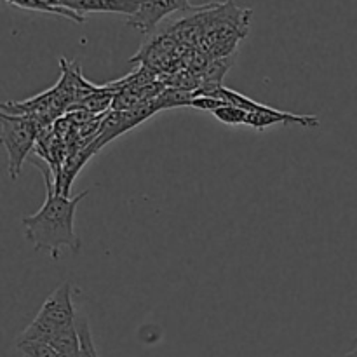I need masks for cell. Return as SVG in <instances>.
<instances>
[{"mask_svg": "<svg viewBox=\"0 0 357 357\" xmlns=\"http://www.w3.org/2000/svg\"><path fill=\"white\" fill-rule=\"evenodd\" d=\"M45 201L42 208L33 215L21 218L24 239L33 246L35 251H45L52 260H58L61 248H68L73 253H79L80 239L75 232V211L89 190L77 194L75 197L56 190L54 183L44 169Z\"/></svg>", "mask_w": 357, "mask_h": 357, "instance_id": "6da1fadb", "label": "cell"}, {"mask_svg": "<svg viewBox=\"0 0 357 357\" xmlns=\"http://www.w3.org/2000/svg\"><path fill=\"white\" fill-rule=\"evenodd\" d=\"M77 312L79 310H75L72 302V284L63 282L42 303L37 317L28 324L17 340H40L47 344L63 330L75 326Z\"/></svg>", "mask_w": 357, "mask_h": 357, "instance_id": "7a4b0ae2", "label": "cell"}, {"mask_svg": "<svg viewBox=\"0 0 357 357\" xmlns=\"http://www.w3.org/2000/svg\"><path fill=\"white\" fill-rule=\"evenodd\" d=\"M40 122L31 115L0 114V139L7 152V169L10 180H17L24 160L37 142Z\"/></svg>", "mask_w": 357, "mask_h": 357, "instance_id": "3957f363", "label": "cell"}, {"mask_svg": "<svg viewBox=\"0 0 357 357\" xmlns=\"http://www.w3.org/2000/svg\"><path fill=\"white\" fill-rule=\"evenodd\" d=\"M206 96L220 98V100L227 101V103L237 105V107L248 110L246 126H251V128L258 129V131H264V129L275 124H298L305 129L317 128L321 124L319 119L314 117V115H295L288 114V112H281L278 108L268 107V105L257 103V101L250 100L244 94H239L236 91H230L222 86L213 91V93L206 94Z\"/></svg>", "mask_w": 357, "mask_h": 357, "instance_id": "277c9868", "label": "cell"}, {"mask_svg": "<svg viewBox=\"0 0 357 357\" xmlns=\"http://www.w3.org/2000/svg\"><path fill=\"white\" fill-rule=\"evenodd\" d=\"M187 9H195L192 0H139L138 10L128 17V24L142 33H152L167 16Z\"/></svg>", "mask_w": 357, "mask_h": 357, "instance_id": "5b68a950", "label": "cell"}, {"mask_svg": "<svg viewBox=\"0 0 357 357\" xmlns=\"http://www.w3.org/2000/svg\"><path fill=\"white\" fill-rule=\"evenodd\" d=\"M10 6L20 7V9L26 10H37V13H47V14H56V16H63L66 20H72L75 23H86V16L75 13L72 9H66V7H56L52 6L49 0H6Z\"/></svg>", "mask_w": 357, "mask_h": 357, "instance_id": "8992f818", "label": "cell"}, {"mask_svg": "<svg viewBox=\"0 0 357 357\" xmlns=\"http://www.w3.org/2000/svg\"><path fill=\"white\" fill-rule=\"evenodd\" d=\"M194 96V93H188V91L180 89V87H169V89L164 87L159 96L153 98V103H155L157 110L173 107H190Z\"/></svg>", "mask_w": 357, "mask_h": 357, "instance_id": "52a82bcc", "label": "cell"}, {"mask_svg": "<svg viewBox=\"0 0 357 357\" xmlns=\"http://www.w3.org/2000/svg\"><path fill=\"white\" fill-rule=\"evenodd\" d=\"M75 326L80 342V357H100L98 356L96 345H94L93 333H91L89 321H87V317L82 312H77Z\"/></svg>", "mask_w": 357, "mask_h": 357, "instance_id": "ba28073f", "label": "cell"}, {"mask_svg": "<svg viewBox=\"0 0 357 357\" xmlns=\"http://www.w3.org/2000/svg\"><path fill=\"white\" fill-rule=\"evenodd\" d=\"M16 349L24 357H58V351L52 345L40 340H16Z\"/></svg>", "mask_w": 357, "mask_h": 357, "instance_id": "9c48e42d", "label": "cell"}, {"mask_svg": "<svg viewBox=\"0 0 357 357\" xmlns=\"http://www.w3.org/2000/svg\"><path fill=\"white\" fill-rule=\"evenodd\" d=\"M213 115H215L220 122L229 126H246L248 121V110H244V108L232 103H225L223 107L216 108V110L213 112Z\"/></svg>", "mask_w": 357, "mask_h": 357, "instance_id": "30bf717a", "label": "cell"}, {"mask_svg": "<svg viewBox=\"0 0 357 357\" xmlns=\"http://www.w3.org/2000/svg\"><path fill=\"white\" fill-rule=\"evenodd\" d=\"M195 94V93H194ZM227 101L220 100V98H213V96H194L192 100L190 107L194 108H201V110H209V112H215L216 108L223 107Z\"/></svg>", "mask_w": 357, "mask_h": 357, "instance_id": "8fae6325", "label": "cell"}, {"mask_svg": "<svg viewBox=\"0 0 357 357\" xmlns=\"http://www.w3.org/2000/svg\"><path fill=\"white\" fill-rule=\"evenodd\" d=\"M344 357H357V340H354V347H352V351H349Z\"/></svg>", "mask_w": 357, "mask_h": 357, "instance_id": "7c38bea8", "label": "cell"}, {"mask_svg": "<svg viewBox=\"0 0 357 357\" xmlns=\"http://www.w3.org/2000/svg\"><path fill=\"white\" fill-rule=\"evenodd\" d=\"M354 340H357V335H356V338H354Z\"/></svg>", "mask_w": 357, "mask_h": 357, "instance_id": "4fadbf2b", "label": "cell"}]
</instances>
